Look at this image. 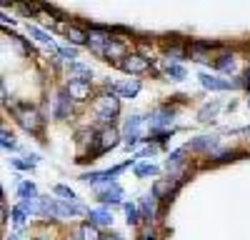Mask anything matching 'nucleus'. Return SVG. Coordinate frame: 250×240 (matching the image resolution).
<instances>
[{
	"label": "nucleus",
	"instance_id": "obj_1",
	"mask_svg": "<svg viewBox=\"0 0 250 240\" xmlns=\"http://www.w3.org/2000/svg\"><path fill=\"white\" fill-rule=\"evenodd\" d=\"M93 113H95V118H98V123H103V125H110L113 123V118L120 113V100H118V95H100L98 100H95V105H93Z\"/></svg>",
	"mask_w": 250,
	"mask_h": 240
},
{
	"label": "nucleus",
	"instance_id": "obj_2",
	"mask_svg": "<svg viewBox=\"0 0 250 240\" xmlns=\"http://www.w3.org/2000/svg\"><path fill=\"white\" fill-rule=\"evenodd\" d=\"M18 123L23 125L28 133H40V128H43V118H40V113L30 105H15L13 108Z\"/></svg>",
	"mask_w": 250,
	"mask_h": 240
},
{
	"label": "nucleus",
	"instance_id": "obj_3",
	"mask_svg": "<svg viewBox=\"0 0 250 240\" xmlns=\"http://www.w3.org/2000/svg\"><path fill=\"white\" fill-rule=\"evenodd\" d=\"M173 118H175V113H173L170 108H155V110L148 115L150 133H165V130H170Z\"/></svg>",
	"mask_w": 250,
	"mask_h": 240
},
{
	"label": "nucleus",
	"instance_id": "obj_4",
	"mask_svg": "<svg viewBox=\"0 0 250 240\" xmlns=\"http://www.w3.org/2000/svg\"><path fill=\"white\" fill-rule=\"evenodd\" d=\"M118 130L115 128H103L98 135H95V150H93V155H103V153H108V150H113L115 145H118Z\"/></svg>",
	"mask_w": 250,
	"mask_h": 240
},
{
	"label": "nucleus",
	"instance_id": "obj_5",
	"mask_svg": "<svg viewBox=\"0 0 250 240\" xmlns=\"http://www.w3.org/2000/svg\"><path fill=\"white\" fill-rule=\"evenodd\" d=\"M95 195H98L100 203H105V205H118L120 200H123V188L113 180V183H105V185L95 188Z\"/></svg>",
	"mask_w": 250,
	"mask_h": 240
},
{
	"label": "nucleus",
	"instance_id": "obj_6",
	"mask_svg": "<svg viewBox=\"0 0 250 240\" xmlns=\"http://www.w3.org/2000/svg\"><path fill=\"white\" fill-rule=\"evenodd\" d=\"M140 130H143V118L140 115H130L125 120V150L135 148V143L140 140Z\"/></svg>",
	"mask_w": 250,
	"mask_h": 240
},
{
	"label": "nucleus",
	"instance_id": "obj_7",
	"mask_svg": "<svg viewBox=\"0 0 250 240\" xmlns=\"http://www.w3.org/2000/svg\"><path fill=\"white\" fill-rule=\"evenodd\" d=\"M118 65L125 73H130V75H143V73H148V68H150V63L143 55H125Z\"/></svg>",
	"mask_w": 250,
	"mask_h": 240
},
{
	"label": "nucleus",
	"instance_id": "obj_8",
	"mask_svg": "<svg viewBox=\"0 0 250 240\" xmlns=\"http://www.w3.org/2000/svg\"><path fill=\"white\" fill-rule=\"evenodd\" d=\"M133 163H135V160H133ZM130 163H125V165H115V168H110V170H98V173H88V175H83L80 180H83V183H113V178L118 175V173H123L125 168H128Z\"/></svg>",
	"mask_w": 250,
	"mask_h": 240
},
{
	"label": "nucleus",
	"instance_id": "obj_9",
	"mask_svg": "<svg viewBox=\"0 0 250 240\" xmlns=\"http://www.w3.org/2000/svg\"><path fill=\"white\" fill-rule=\"evenodd\" d=\"M70 113H73V98H70V93H68L65 88H62V90L58 93V98H55V110H53V118L65 120Z\"/></svg>",
	"mask_w": 250,
	"mask_h": 240
},
{
	"label": "nucleus",
	"instance_id": "obj_10",
	"mask_svg": "<svg viewBox=\"0 0 250 240\" xmlns=\"http://www.w3.org/2000/svg\"><path fill=\"white\" fill-rule=\"evenodd\" d=\"M200 85L208 88V90H230L235 83H230V80H223V78H215V75H208V73H200L198 75Z\"/></svg>",
	"mask_w": 250,
	"mask_h": 240
},
{
	"label": "nucleus",
	"instance_id": "obj_11",
	"mask_svg": "<svg viewBox=\"0 0 250 240\" xmlns=\"http://www.w3.org/2000/svg\"><path fill=\"white\" fill-rule=\"evenodd\" d=\"M65 90L70 93L73 100H88L90 98V83H85V80H70L65 85Z\"/></svg>",
	"mask_w": 250,
	"mask_h": 240
},
{
	"label": "nucleus",
	"instance_id": "obj_12",
	"mask_svg": "<svg viewBox=\"0 0 250 240\" xmlns=\"http://www.w3.org/2000/svg\"><path fill=\"white\" fill-rule=\"evenodd\" d=\"M88 220H90V225H95V228H105V225H113V215H110L105 208H95V210H88Z\"/></svg>",
	"mask_w": 250,
	"mask_h": 240
},
{
	"label": "nucleus",
	"instance_id": "obj_13",
	"mask_svg": "<svg viewBox=\"0 0 250 240\" xmlns=\"http://www.w3.org/2000/svg\"><path fill=\"white\" fill-rule=\"evenodd\" d=\"M140 93V80H125V83L115 85V95H123V98H135Z\"/></svg>",
	"mask_w": 250,
	"mask_h": 240
},
{
	"label": "nucleus",
	"instance_id": "obj_14",
	"mask_svg": "<svg viewBox=\"0 0 250 240\" xmlns=\"http://www.w3.org/2000/svg\"><path fill=\"white\" fill-rule=\"evenodd\" d=\"M28 35L30 38H35L38 43H43V45H48L50 50H55V53H60V48H55V43H53V38L45 33V30H40V28H35V25H28Z\"/></svg>",
	"mask_w": 250,
	"mask_h": 240
},
{
	"label": "nucleus",
	"instance_id": "obj_15",
	"mask_svg": "<svg viewBox=\"0 0 250 240\" xmlns=\"http://www.w3.org/2000/svg\"><path fill=\"white\" fill-rule=\"evenodd\" d=\"M90 78H93V70L88 65L70 63V80H85V83H90Z\"/></svg>",
	"mask_w": 250,
	"mask_h": 240
},
{
	"label": "nucleus",
	"instance_id": "obj_16",
	"mask_svg": "<svg viewBox=\"0 0 250 240\" xmlns=\"http://www.w3.org/2000/svg\"><path fill=\"white\" fill-rule=\"evenodd\" d=\"M103 58H108V60H120L125 58V45L123 43H118V40H110V45L105 48V53H103Z\"/></svg>",
	"mask_w": 250,
	"mask_h": 240
},
{
	"label": "nucleus",
	"instance_id": "obj_17",
	"mask_svg": "<svg viewBox=\"0 0 250 240\" xmlns=\"http://www.w3.org/2000/svg\"><path fill=\"white\" fill-rule=\"evenodd\" d=\"M215 140H218V138L203 135V138H195V140H190V143H188V148H190V150H210V148H215V145H218Z\"/></svg>",
	"mask_w": 250,
	"mask_h": 240
},
{
	"label": "nucleus",
	"instance_id": "obj_18",
	"mask_svg": "<svg viewBox=\"0 0 250 240\" xmlns=\"http://www.w3.org/2000/svg\"><path fill=\"white\" fill-rule=\"evenodd\" d=\"M140 210H143V218L145 220H153L155 218V195H145L140 200Z\"/></svg>",
	"mask_w": 250,
	"mask_h": 240
},
{
	"label": "nucleus",
	"instance_id": "obj_19",
	"mask_svg": "<svg viewBox=\"0 0 250 240\" xmlns=\"http://www.w3.org/2000/svg\"><path fill=\"white\" fill-rule=\"evenodd\" d=\"M65 35L70 38V43H75V45H85V43H88V33L80 30V28H75V25L65 28Z\"/></svg>",
	"mask_w": 250,
	"mask_h": 240
},
{
	"label": "nucleus",
	"instance_id": "obj_20",
	"mask_svg": "<svg viewBox=\"0 0 250 240\" xmlns=\"http://www.w3.org/2000/svg\"><path fill=\"white\" fill-rule=\"evenodd\" d=\"M78 240H100V233H98L95 225L85 223V225L78 228Z\"/></svg>",
	"mask_w": 250,
	"mask_h": 240
},
{
	"label": "nucleus",
	"instance_id": "obj_21",
	"mask_svg": "<svg viewBox=\"0 0 250 240\" xmlns=\"http://www.w3.org/2000/svg\"><path fill=\"white\" fill-rule=\"evenodd\" d=\"M215 68L223 70V73H233V70H235V58H233V55H220V58L215 60Z\"/></svg>",
	"mask_w": 250,
	"mask_h": 240
},
{
	"label": "nucleus",
	"instance_id": "obj_22",
	"mask_svg": "<svg viewBox=\"0 0 250 240\" xmlns=\"http://www.w3.org/2000/svg\"><path fill=\"white\" fill-rule=\"evenodd\" d=\"M165 73H168L173 80H185V68L178 65V63H170V60H165Z\"/></svg>",
	"mask_w": 250,
	"mask_h": 240
},
{
	"label": "nucleus",
	"instance_id": "obj_23",
	"mask_svg": "<svg viewBox=\"0 0 250 240\" xmlns=\"http://www.w3.org/2000/svg\"><path fill=\"white\" fill-rule=\"evenodd\" d=\"M183 155H185V148H180V150L170 153V158H168V163H165V168H168V173L183 165Z\"/></svg>",
	"mask_w": 250,
	"mask_h": 240
},
{
	"label": "nucleus",
	"instance_id": "obj_24",
	"mask_svg": "<svg viewBox=\"0 0 250 240\" xmlns=\"http://www.w3.org/2000/svg\"><path fill=\"white\" fill-rule=\"evenodd\" d=\"M35 193H38V190H35V185H33V183H28V180L18 185V195L23 198V200H35Z\"/></svg>",
	"mask_w": 250,
	"mask_h": 240
},
{
	"label": "nucleus",
	"instance_id": "obj_25",
	"mask_svg": "<svg viewBox=\"0 0 250 240\" xmlns=\"http://www.w3.org/2000/svg\"><path fill=\"white\" fill-rule=\"evenodd\" d=\"M53 193H55V195H60L62 200H65V203H75V193H73L68 185H55V188H53Z\"/></svg>",
	"mask_w": 250,
	"mask_h": 240
},
{
	"label": "nucleus",
	"instance_id": "obj_26",
	"mask_svg": "<svg viewBox=\"0 0 250 240\" xmlns=\"http://www.w3.org/2000/svg\"><path fill=\"white\" fill-rule=\"evenodd\" d=\"M155 173H158V165H153V163H138V165H135V175H138V178L155 175Z\"/></svg>",
	"mask_w": 250,
	"mask_h": 240
},
{
	"label": "nucleus",
	"instance_id": "obj_27",
	"mask_svg": "<svg viewBox=\"0 0 250 240\" xmlns=\"http://www.w3.org/2000/svg\"><path fill=\"white\" fill-rule=\"evenodd\" d=\"M35 163H38V155H30V158H23V160H13V165L20 168V170H30Z\"/></svg>",
	"mask_w": 250,
	"mask_h": 240
},
{
	"label": "nucleus",
	"instance_id": "obj_28",
	"mask_svg": "<svg viewBox=\"0 0 250 240\" xmlns=\"http://www.w3.org/2000/svg\"><path fill=\"white\" fill-rule=\"evenodd\" d=\"M125 218H128V223H130V225L140 223V220H138V208H135L133 203H125Z\"/></svg>",
	"mask_w": 250,
	"mask_h": 240
},
{
	"label": "nucleus",
	"instance_id": "obj_29",
	"mask_svg": "<svg viewBox=\"0 0 250 240\" xmlns=\"http://www.w3.org/2000/svg\"><path fill=\"white\" fill-rule=\"evenodd\" d=\"M215 113H218V103H213V105H205V108H200V113H198V118L203 120V123H205V120L208 118H215Z\"/></svg>",
	"mask_w": 250,
	"mask_h": 240
},
{
	"label": "nucleus",
	"instance_id": "obj_30",
	"mask_svg": "<svg viewBox=\"0 0 250 240\" xmlns=\"http://www.w3.org/2000/svg\"><path fill=\"white\" fill-rule=\"evenodd\" d=\"M13 223H15V228H23L25 225V210L23 208H15L13 210Z\"/></svg>",
	"mask_w": 250,
	"mask_h": 240
},
{
	"label": "nucleus",
	"instance_id": "obj_31",
	"mask_svg": "<svg viewBox=\"0 0 250 240\" xmlns=\"http://www.w3.org/2000/svg\"><path fill=\"white\" fill-rule=\"evenodd\" d=\"M3 148H5V150H15V148H18L15 138H13L8 130H3Z\"/></svg>",
	"mask_w": 250,
	"mask_h": 240
},
{
	"label": "nucleus",
	"instance_id": "obj_32",
	"mask_svg": "<svg viewBox=\"0 0 250 240\" xmlns=\"http://www.w3.org/2000/svg\"><path fill=\"white\" fill-rule=\"evenodd\" d=\"M58 55H62L65 60H73V63H75V58H78V50H75V48H70V45H65V48H60V53H58Z\"/></svg>",
	"mask_w": 250,
	"mask_h": 240
},
{
	"label": "nucleus",
	"instance_id": "obj_33",
	"mask_svg": "<svg viewBox=\"0 0 250 240\" xmlns=\"http://www.w3.org/2000/svg\"><path fill=\"white\" fill-rule=\"evenodd\" d=\"M3 25H15V20H10V18L3 13Z\"/></svg>",
	"mask_w": 250,
	"mask_h": 240
},
{
	"label": "nucleus",
	"instance_id": "obj_34",
	"mask_svg": "<svg viewBox=\"0 0 250 240\" xmlns=\"http://www.w3.org/2000/svg\"><path fill=\"white\" fill-rule=\"evenodd\" d=\"M243 85H245V88H250V70L245 73V80H243Z\"/></svg>",
	"mask_w": 250,
	"mask_h": 240
},
{
	"label": "nucleus",
	"instance_id": "obj_35",
	"mask_svg": "<svg viewBox=\"0 0 250 240\" xmlns=\"http://www.w3.org/2000/svg\"><path fill=\"white\" fill-rule=\"evenodd\" d=\"M105 240H123V238H120V235H108Z\"/></svg>",
	"mask_w": 250,
	"mask_h": 240
},
{
	"label": "nucleus",
	"instance_id": "obj_36",
	"mask_svg": "<svg viewBox=\"0 0 250 240\" xmlns=\"http://www.w3.org/2000/svg\"><path fill=\"white\" fill-rule=\"evenodd\" d=\"M5 240H20V238H18V235H10V238H5Z\"/></svg>",
	"mask_w": 250,
	"mask_h": 240
},
{
	"label": "nucleus",
	"instance_id": "obj_37",
	"mask_svg": "<svg viewBox=\"0 0 250 240\" xmlns=\"http://www.w3.org/2000/svg\"><path fill=\"white\" fill-rule=\"evenodd\" d=\"M140 240H145V238H140ZM150 240H153V238H150Z\"/></svg>",
	"mask_w": 250,
	"mask_h": 240
},
{
	"label": "nucleus",
	"instance_id": "obj_38",
	"mask_svg": "<svg viewBox=\"0 0 250 240\" xmlns=\"http://www.w3.org/2000/svg\"><path fill=\"white\" fill-rule=\"evenodd\" d=\"M248 105H250V100H248Z\"/></svg>",
	"mask_w": 250,
	"mask_h": 240
}]
</instances>
